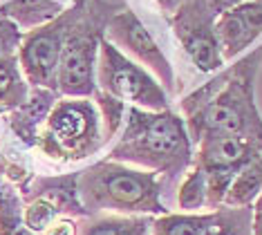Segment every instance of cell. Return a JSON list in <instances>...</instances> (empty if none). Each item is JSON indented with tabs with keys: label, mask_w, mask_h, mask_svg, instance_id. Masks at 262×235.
Segmentation results:
<instances>
[{
	"label": "cell",
	"mask_w": 262,
	"mask_h": 235,
	"mask_svg": "<svg viewBox=\"0 0 262 235\" xmlns=\"http://www.w3.org/2000/svg\"><path fill=\"white\" fill-rule=\"evenodd\" d=\"M247 112H253V108L242 99L240 92H233V99H217L215 103H211L202 114V125L208 135L213 132H224V135H240L247 128Z\"/></svg>",
	"instance_id": "obj_9"
},
{
	"label": "cell",
	"mask_w": 262,
	"mask_h": 235,
	"mask_svg": "<svg viewBox=\"0 0 262 235\" xmlns=\"http://www.w3.org/2000/svg\"><path fill=\"white\" fill-rule=\"evenodd\" d=\"M110 36L112 40L119 45H123L126 50L133 54L135 58H139L146 68H150L155 74L162 78L164 83H170V65L164 58V54L159 52V47L155 45L152 36L148 34V29L137 20L135 14H126L117 16L110 23Z\"/></svg>",
	"instance_id": "obj_7"
},
{
	"label": "cell",
	"mask_w": 262,
	"mask_h": 235,
	"mask_svg": "<svg viewBox=\"0 0 262 235\" xmlns=\"http://www.w3.org/2000/svg\"><path fill=\"white\" fill-rule=\"evenodd\" d=\"M43 235H79V224L70 215H61L45 228Z\"/></svg>",
	"instance_id": "obj_20"
},
{
	"label": "cell",
	"mask_w": 262,
	"mask_h": 235,
	"mask_svg": "<svg viewBox=\"0 0 262 235\" xmlns=\"http://www.w3.org/2000/svg\"><path fill=\"white\" fill-rule=\"evenodd\" d=\"M27 101V83L16 56L0 58V108L14 110Z\"/></svg>",
	"instance_id": "obj_15"
},
{
	"label": "cell",
	"mask_w": 262,
	"mask_h": 235,
	"mask_svg": "<svg viewBox=\"0 0 262 235\" xmlns=\"http://www.w3.org/2000/svg\"><path fill=\"white\" fill-rule=\"evenodd\" d=\"M204 235H253L251 206H220Z\"/></svg>",
	"instance_id": "obj_16"
},
{
	"label": "cell",
	"mask_w": 262,
	"mask_h": 235,
	"mask_svg": "<svg viewBox=\"0 0 262 235\" xmlns=\"http://www.w3.org/2000/svg\"><path fill=\"white\" fill-rule=\"evenodd\" d=\"M63 14V5L56 0H9L0 7V16L14 20L20 29L43 27Z\"/></svg>",
	"instance_id": "obj_10"
},
{
	"label": "cell",
	"mask_w": 262,
	"mask_h": 235,
	"mask_svg": "<svg viewBox=\"0 0 262 235\" xmlns=\"http://www.w3.org/2000/svg\"><path fill=\"white\" fill-rule=\"evenodd\" d=\"M52 105H54V96L50 90L36 88V92L32 94V99H27L23 105H18V112L14 114V128L20 137L34 141L36 137V125L47 119Z\"/></svg>",
	"instance_id": "obj_13"
},
{
	"label": "cell",
	"mask_w": 262,
	"mask_h": 235,
	"mask_svg": "<svg viewBox=\"0 0 262 235\" xmlns=\"http://www.w3.org/2000/svg\"><path fill=\"white\" fill-rule=\"evenodd\" d=\"M70 27H72L70 14H61L52 23L23 36V43L18 47V65L27 83L36 88L56 86L58 61H61L63 43Z\"/></svg>",
	"instance_id": "obj_5"
},
{
	"label": "cell",
	"mask_w": 262,
	"mask_h": 235,
	"mask_svg": "<svg viewBox=\"0 0 262 235\" xmlns=\"http://www.w3.org/2000/svg\"><path fill=\"white\" fill-rule=\"evenodd\" d=\"M251 228H253V235H262V193L251 206Z\"/></svg>",
	"instance_id": "obj_21"
},
{
	"label": "cell",
	"mask_w": 262,
	"mask_h": 235,
	"mask_svg": "<svg viewBox=\"0 0 262 235\" xmlns=\"http://www.w3.org/2000/svg\"><path fill=\"white\" fill-rule=\"evenodd\" d=\"M23 36H25L23 29L14 20L0 16V58L16 56V52L23 43Z\"/></svg>",
	"instance_id": "obj_19"
},
{
	"label": "cell",
	"mask_w": 262,
	"mask_h": 235,
	"mask_svg": "<svg viewBox=\"0 0 262 235\" xmlns=\"http://www.w3.org/2000/svg\"><path fill=\"white\" fill-rule=\"evenodd\" d=\"M150 215H97L83 222L79 235H150Z\"/></svg>",
	"instance_id": "obj_11"
},
{
	"label": "cell",
	"mask_w": 262,
	"mask_h": 235,
	"mask_svg": "<svg viewBox=\"0 0 262 235\" xmlns=\"http://www.w3.org/2000/svg\"><path fill=\"white\" fill-rule=\"evenodd\" d=\"M260 32H262V3L237 5L231 11L222 14L215 27V34L226 58L235 56L247 45H251Z\"/></svg>",
	"instance_id": "obj_8"
},
{
	"label": "cell",
	"mask_w": 262,
	"mask_h": 235,
	"mask_svg": "<svg viewBox=\"0 0 262 235\" xmlns=\"http://www.w3.org/2000/svg\"><path fill=\"white\" fill-rule=\"evenodd\" d=\"M99 83L117 101H130L146 110H164L166 108L164 90L155 83V78L137 63L128 61L108 40H101Z\"/></svg>",
	"instance_id": "obj_3"
},
{
	"label": "cell",
	"mask_w": 262,
	"mask_h": 235,
	"mask_svg": "<svg viewBox=\"0 0 262 235\" xmlns=\"http://www.w3.org/2000/svg\"><path fill=\"white\" fill-rule=\"evenodd\" d=\"M213 210L208 213H164L152 218L150 235H204L211 224Z\"/></svg>",
	"instance_id": "obj_14"
},
{
	"label": "cell",
	"mask_w": 262,
	"mask_h": 235,
	"mask_svg": "<svg viewBox=\"0 0 262 235\" xmlns=\"http://www.w3.org/2000/svg\"><path fill=\"white\" fill-rule=\"evenodd\" d=\"M177 206L186 213H198L200 208L206 206V175L202 168L188 173L186 182L182 184L180 195H177Z\"/></svg>",
	"instance_id": "obj_17"
},
{
	"label": "cell",
	"mask_w": 262,
	"mask_h": 235,
	"mask_svg": "<svg viewBox=\"0 0 262 235\" xmlns=\"http://www.w3.org/2000/svg\"><path fill=\"white\" fill-rule=\"evenodd\" d=\"M112 157L175 177L190 161V146L184 125L175 114H144L133 108L128 132Z\"/></svg>",
	"instance_id": "obj_2"
},
{
	"label": "cell",
	"mask_w": 262,
	"mask_h": 235,
	"mask_svg": "<svg viewBox=\"0 0 262 235\" xmlns=\"http://www.w3.org/2000/svg\"><path fill=\"white\" fill-rule=\"evenodd\" d=\"M97 40L85 29L70 27L65 36L61 61H58L56 88L65 96L85 99L94 92V65H97Z\"/></svg>",
	"instance_id": "obj_6"
},
{
	"label": "cell",
	"mask_w": 262,
	"mask_h": 235,
	"mask_svg": "<svg viewBox=\"0 0 262 235\" xmlns=\"http://www.w3.org/2000/svg\"><path fill=\"white\" fill-rule=\"evenodd\" d=\"M97 112L85 99H68L52 105L45 119L43 146L52 155L85 157L97 139Z\"/></svg>",
	"instance_id": "obj_4"
},
{
	"label": "cell",
	"mask_w": 262,
	"mask_h": 235,
	"mask_svg": "<svg viewBox=\"0 0 262 235\" xmlns=\"http://www.w3.org/2000/svg\"><path fill=\"white\" fill-rule=\"evenodd\" d=\"M0 235H38L25 226L23 210L14 195H7L0 202Z\"/></svg>",
	"instance_id": "obj_18"
},
{
	"label": "cell",
	"mask_w": 262,
	"mask_h": 235,
	"mask_svg": "<svg viewBox=\"0 0 262 235\" xmlns=\"http://www.w3.org/2000/svg\"><path fill=\"white\" fill-rule=\"evenodd\" d=\"M85 215H164L159 182L152 170H137L115 161H101L76 179Z\"/></svg>",
	"instance_id": "obj_1"
},
{
	"label": "cell",
	"mask_w": 262,
	"mask_h": 235,
	"mask_svg": "<svg viewBox=\"0 0 262 235\" xmlns=\"http://www.w3.org/2000/svg\"><path fill=\"white\" fill-rule=\"evenodd\" d=\"M262 193V155L244 164L231 182L222 206H251Z\"/></svg>",
	"instance_id": "obj_12"
}]
</instances>
